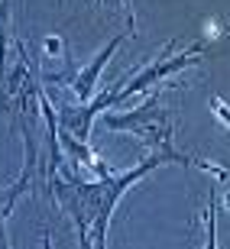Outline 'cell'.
Returning <instances> with one entry per match:
<instances>
[{
  "mask_svg": "<svg viewBox=\"0 0 230 249\" xmlns=\"http://www.w3.org/2000/svg\"><path fill=\"white\" fill-rule=\"evenodd\" d=\"M166 162H178V165H188V156L182 152H153L139 162L136 168L130 172H114L107 178H97L94 185H81L56 168L52 172V188H56V197L62 204L68 217L75 220V230H78V243L81 249H107V227H111V217L117 211L120 197L136 185L139 178H146L153 168L166 165Z\"/></svg>",
  "mask_w": 230,
  "mask_h": 249,
  "instance_id": "cell-1",
  "label": "cell"
},
{
  "mask_svg": "<svg viewBox=\"0 0 230 249\" xmlns=\"http://www.w3.org/2000/svg\"><path fill=\"white\" fill-rule=\"evenodd\" d=\"M172 113L162 107V94H153L143 107L136 110L123 113H104V126L107 129H130V133H139L143 142L159 152H169V129H172V120H169Z\"/></svg>",
  "mask_w": 230,
  "mask_h": 249,
  "instance_id": "cell-2",
  "label": "cell"
},
{
  "mask_svg": "<svg viewBox=\"0 0 230 249\" xmlns=\"http://www.w3.org/2000/svg\"><path fill=\"white\" fill-rule=\"evenodd\" d=\"M172 49H175V42H166L156 62L146 65L143 71H136V78H133V81L117 84V101H127L130 94H139V91H146L149 84H156V81H162V78H169V74L182 71V68H192V65L201 62V55H204V46H201V42H194L188 52H182L178 58H169V62H166V55L172 52Z\"/></svg>",
  "mask_w": 230,
  "mask_h": 249,
  "instance_id": "cell-3",
  "label": "cell"
},
{
  "mask_svg": "<svg viewBox=\"0 0 230 249\" xmlns=\"http://www.w3.org/2000/svg\"><path fill=\"white\" fill-rule=\"evenodd\" d=\"M123 42V36H117V39H111L107 46L97 52V55L91 58V65H84L81 71H78V78L72 81V91H75V97H78V104H88L91 101V94H94V84H97V78H101V71H104V65L111 62V55L117 52V46Z\"/></svg>",
  "mask_w": 230,
  "mask_h": 249,
  "instance_id": "cell-4",
  "label": "cell"
},
{
  "mask_svg": "<svg viewBox=\"0 0 230 249\" xmlns=\"http://www.w3.org/2000/svg\"><path fill=\"white\" fill-rule=\"evenodd\" d=\"M214 217H217V204H214V194H208V207H204V249H217Z\"/></svg>",
  "mask_w": 230,
  "mask_h": 249,
  "instance_id": "cell-5",
  "label": "cell"
},
{
  "mask_svg": "<svg viewBox=\"0 0 230 249\" xmlns=\"http://www.w3.org/2000/svg\"><path fill=\"white\" fill-rule=\"evenodd\" d=\"M208 107H211V113H214V117H217V120H221L224 126L230 129V107L224 104V97H211V101H208Z\"/></svg>",
  "mask_w": 230,
  "mask_h": 249,
  "instance_id": "cell-6",
  "label": "cell"
},
{
  "mask_svg": "<svg viewBox=\"0 0 230 249\" xmlns=\"http://www.w3.org/2000/svg\"><path fill=\"white\" fill-rule=\"evenodd\" d=\"M46 55H65V52H62V39H58V36L46 39Z\"/></svg>",
  "mask_w": 230,
  "mask_h": 249,
  "instance_id": "cell-7",
  "label": "cell"
},
{
  "mask_svg": "<svg viewBox=\"0 0 230 249\" xmlns=\"http://www.w3.org/2000/svg\"><path fill=\"white\" fill-rule=\"evenodd\" d=\"M42 249H52V240H49V236H42Z\"/></svg>",
  "mask_w": 230,
  "mask_h": 249,
  "instance_id": "cell-8",
  "label": "cell"
},
{
  "mask_svg": "<svg viewBox=\"0 0 230 249\" xmlns=\"http://www.w3.org/2000/svg\"><path fill=\"white\" fill-rule=\"evenodd\" d=\"M97 3H101V0H97Z\"/></svg>",
  "mask_w": 230,
  "mask_h": 249,
  "instance_id": "cell-9",
  "label": "cell"
}]
</instances>
